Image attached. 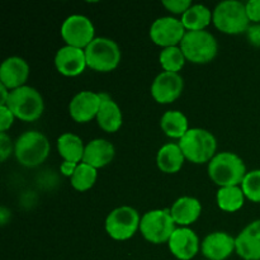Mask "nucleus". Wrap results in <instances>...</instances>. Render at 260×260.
<instances>
[{"label": "nucleus", "mask_w": 260, "mask_h": 260, "mask_svg": "<svg viewBox=\"0 0 260 260\" xmlns=\"http://www.w3.org/2000/svg\"><path fill=\"white\" fill-rule=\"evenodd\" d=\"M208 175L220 188L239 187L246 175V167L243 159L234 152H220L208 162Z\"/></svg>", "instance_id": "nucleus-1"}, {"label": "nucleus", "mask_w": 260, "mask_h": 260, "mask_svg": "<svg viewBox=\"0 0 260 260\" xmlns=\"http://www.w3.org/2000/svg\"><path fill=\"white\" fill-rule=\"evenodd\" d=\"M179 146L185 159L194 164L210 162L216 155L217 141L207 129L189 128L179 140Z\"/></svg>", "instance_id": "nucleus-2"}, {"label": "nucleus", "mask_w": 260, "mask_h": 260, "mask_svg": "<svg viewBox=\"0 0 260 260\" xmlns=\"http://www.w3.org/2000/svg\"><path fill=\"white\" fill-rule=\"evenodd\" d=\"M50 149V142L45 135L38 131H27L15 141L14 154L20 165L35 168L47 159Z\"/></svg>", "instance_id": "nucleus-3"}, {"label": "nucleus", "mask_w": 260, "mask_h": 260, "mask_svg": "<svg viewBox=\"0 0 260 260\" xmlns=\"http://www.w3.org/2000/svg\"><path fill=\"white\" fill-rule=\"evenodd\" d=\"M212 22L218 30L228 35H239L249 29L246 7L239 0H225L213 10Z\"/></svg>", "instance_id": "nucleus-4"}, {"label": "nucleus", "mask_w": 260, "mask_h": 260, "mask_svg": "<svg viewBox=\"0 0 260 260\" xmlns=\"http://www.w3.org/2000/svg\"><path fill=\"white\" fill-rule=\"evenodd\" d=\"M7 107L13 112L15 118L33 122L42 116L45 103L40 91L32 86L24 85L10 91Z\"/></svg>", "instance_id": "nucleus-5"}, {"label": "nucleus", "mask_w": 260, "mask_h": 260, "mask_svg": "<svg viewBox=\"0 0 260 260\" xmlns=\"http://www.w3.org/2000/svg\"><path fill=\"white\" fill-rule=\"evenodd\" d=\"M180 48L190 62L207 63L217 55L218 45L212 33L207 30H187Z\"/></svg>", "instance_id": "nucleus-6"}, {"label": "nucleus", "mask_w": 260, "mask_h": 260, "mask_svg": "<svg viewBox=\"0 0 260 260\" xmlns=\"http://www.w3.org/2000/svg\"><path fill=\"white\" fill-rule=\"evenodd\" d=\"M85 56L89 68L99 73H108L119 65L121 50L111 38L95 37L85 48Z\"/></svg>", "instance_id": "nucleus-7"}, {"label": "nucleus", "mask_w": 260, "mask_h": 260, "mask_svg": "<svg viewBox=\"0 0 260 260\" xmlns=\"http://www.w3.org/2000/svg\"><path fill=\"white\" fill-rule=\"evenodd\" d=\"M140 231L150 243H168L175 231V222L170 210H152L145 213L140 223Z\"/></svg>", "instance_id": "nucleus-8"}, {"label": "nucleus", "mask_w": 260, "mask_h": 260, "mask_svg": "<svg viewBox=\"0 0 260 260\" xmlns=\"http://www.w3.org/2000/svg\"><path fill=\"white\" fill-rule=\"evenodd\" d=\"M140 223L141 217L135 208L129 206H121L114 208L107 216L106 231L114 240H128L139 230Z\"/></svg>", "instance_id": "nucleus-9"}, {"label": "nucleus", "mask_w": 260, "mask_h": 260, "mask_svg": "<svg viewBox=\"0 0 260 260\" xmlns=\"http://www.w3.org/2000/svg\"><path fill=\"white\" fill-rule=\"evenodd\" d=\"M95 29L88 17L73 14L63 20L61 25V37L68 46L85 50L95 38Z\"/></svg>", "instance_id": "nucleus-10"}, {"label": "nucleus", "mask_w": 260, "mask_h": 260, "mask_svg": "<svg viewBox=\"0 0 260 260\" xmlns=\"http://www.w3.org/2000/svg\"><path fill=\"white\" fill-rule=\"evenodd\" d=\"M187 29L183 25L182 20L173 17L157 18L150 28V38L154 43L161 47H174L180 45L184 38Z\"/></svg>", "instance_id": "nucleus-11"}, {"label": "nucleus", "mask_w": 260, "mask_h": 260, "mask_svg": "<svg viewBox=\"0 0 260 260\" xmlns=\"http://www.w3.org/2000/svg\"><path fill=\"white\" fill-rule=\"evenodd\" d=\"M184 89V80L179 73L162 71L151 85V95L157 103L169 104L177 101Z\"/></svg>", "instance_id": "nucleus-12"}, {"label": "nucleus", "mask_w": 260, "mask_h": 260, "mask_svg": "<svg viewBox=\"0 0 260 260\" xmlns=\"http://www.w3.org/2000/svg\"><path fill=\"white\" fill-rule=\"evenodd\" d=\"M101 93L84 90L76 94L69 104V113L74 121L79 123H86L93 118H96L101 109Z\"/></svg>", "instance_id": "nucleus-13"}, {"label": "nucleus", "mask_w": 260, "mask_h": 260, "mask_svg": "<svg viewBox=\"0 0 260 260\" xmlns=\"http://www.w3.org/2000/svg\"><path fill=\"white\" fill-rule=\"evenodd\" d=\"M169 250L173 255L179 260H190L197 255L200 250V239L197 234L188 228L175 229L170 236Z\"/></svg>", "instance_id": "nucleus-14"}, {"label": "nucleus", "mask_w": 260, "mask_h": 260, "mask_svg": "<svg viewBox=\"0 0 260 260\" xmlns=\"http://www.w3.org/2000/svg\"><path fill=\"white\" fill-rule=\"evenodd\" d=\"M55 66L60 74L65 76H78L85 70V50L73 46H63L56 52Z\"/></svg>", "instance_id": "nucleus-15"}, {"label": "nucleus", "mask_w": 260, "mask_h": 260, "mask_svg": "<svg viewBox=\"0 0 260 260\" xmlns=\"http://www.w3.org/2000/svg\"><path fill=\"white\" fill-rule=\"evenodd\" d=\"M29 76V65L24 58L12 56L5 58L0 65V84L7 86L9 90L24 86Z\"/></svg>", "instance_id": "nucleus-16"}, {"label": "nucleus", "mask_w": 260, "mask_h": 260, "mask_svg": "<svg viewBox=\"0 0 260 260\" xmlns=\"http://www.w3.org/2000/svg\"><path fill=\"white\" fill-rule=\"evenodd\" d=\"M201 250L207 260H225L236 250V241L230 234L217 231L206 236Z\"/></svg>", "instance_id": "nucleus-17"}, {"label": "nucleus", "mask_w": 260, "mask_h": 260, "mask_svg": "<svg viewBox=\"0 0 260 260\" xmlns=\"http://www.w3.org/2000/svg\"><path fill=\"white\" fill-rule=\"evenodd\" d=\"M236 253L244 260H260V218L249 223L235 238Z\"/></svg>", "instance_id": "nucleus-18"}, {"label": "nucleus", "mask_w": 260, "mask_h": 260, "mask_svg": "<svg viewBox=\"0 0 260 260\" xmlns=\"http://www.w3.org/2000/svg\"><path fill=\"white\" fill-rule=\"evenodd\" d=\"M114 154H116L114 146L109 141L104 139L91 140L85 145V151L81 162L99 169L108 165L113 160Z\"/></svg>", "instance_id": "nucleus-19"}, {"label": "nucleus", "mask_w": 260, "mask_h": 260, "mask_svg": "<svg viewBox=\"0 0 260 260\" xmlns=\"http://www.w3.org/2000/svg\"><path fill=\"white\" fill-rule=\"evenodd\" d=\"M102 104L96 116V122L99 127L106 132H117L122 126V111L118 104L107 93H101Z\"/></svg>", "instance_id": "nucleus-20"}, {"label": "nucleus", "mask_w": 260, "mask_h": 260, "mask_svg": "<svg viewBox=\"0 0 260 260\" xmlns=\"http://www.w3.org/2000/svg\"><path fill=\"white\" fill-rule=\"evenodd\" d=\"M202 212V205L197 198L180 197L173 203L170 213L175 223L183 226H189L198 220Z\"/></svg>", "instance_id": "nucleus-21"}, {"label": "nucleus", "mask_w": 260, "mask_h": 260, "mask_svg": "<svg viewBox=\"0 0 260 260\" xmlns=\"http://www.w3.org/2000/svg\"><path fill=\"white\" fill-rule=\"evenodd\" d=\"M184 160L185 156L180 149L179 144L170 142V144L160 147V150L157 151V168L167 174H174V173L179 172L184 164Z\"/></svg>", "instance_id": "nucleus-22"}, {"label": "nucleus", "mask_w": 260, "mask_h": 260, "mask_svg": "<svg viewBox=\"0 0 260 260\" xmlns=\"http://www.w3.org/2000/svg\"><path fill=\"white\" fill-rule=\"evenodd\" d=\"M57 151L63 161L80 164V161H83L85 145L78 135L66 132L57 139Z\"/></svg>", "instance_id": "nucleus-23"}, {"label": "nucleus", "mask_w": 260, "mask_h": 260, "mask_svg": "<svg viewBox=\"0 0 260 260\" xmlns=\"http://www.w3.org/2000/svg\"><path fill=\"white\" fill-rule=\"evenodd\" d=\"M160 127L167 136L172 139H182L188 132V119L180 111H168L160 119Z\"/></svg>", "instance_id": "nucleus-24"}, {"label": "nucleus", "mask_w": 260, "mask_h": 260, "mask_svg": "<svg viewBox=\"0 0 260 260\" xmlns=\"http://www.w3.org/2000/svg\"><path fill=\"white\" fill-rule=\"evenodd\" d=\"M213 13L203 4H193L182 15V23L187 30H205L212 22Z\"/></svg>", "instance_id": "nucleus-25"}, {"label": "nucleus", "mask_w": 260, "mask_h": 260, "mask_svg": "<svg viewBox=\"0 0 260 260\" xmlns=\"http://www.w3.org/2000/svg\"><path fill=\"white\" fill-rule=\"evenodd\" d=\"M244 196L241 187H223L217 192L218 207L226 212H236L244 206Z\"/></svg>", "instance_id": "nucleus-26"}, {"label": "nucleus", "mask_w": 260, "mask_h": 260, "mask_svg": "<svg viewBox=\"0 0 260 260\" xmlns=\"http://www.w3.org/2000/svg\"><path fill=\"white\" fill-rule=\"evenodd\" d=\"M96 177H98V173H96L95 168L90 167L85 162H80L71 177V185L74 187V189L79 190V192H85L95 184Z\"/></svg>", "instance_id": "nucleus-27"}, {"label": "nucleus", "mask_w": 260, "mask_h": 260, "mask_svg": "<svg viewBox=\"0 0 260 260\" xmlns=\"http://www.w3.org/2000/svg\"><path fill=\"white\" fill-rule=\"evenodd\" d=\"M159 61L160 65L164 69V71H168V73H178V71H180L183 69L187 58H185L182 48L178 47V46H174V47L162 48L159 56Z\"/></svg>", "instance_id": "nucleus-28"}, {"label": "nucleus", "mask_w": 260, "mask_h": 260, "mask_svg": "<svg viewBox=\"0 0 260 260\" xmlns=\"http://www.w3.org/2000/svg\"><path fill=\"white\" fill-rule=\"evenodd\" d=\"M241 189L245 198L251 202L260 203V169L246 173L241 183Z\"/></svg>", "instance_id": "nucleus-29"}, {"label": "nucleus", "mask_w": 260, "mask_h": 260, "mask_svg": "<svg viewBox=\"0 0 260 260\" xmlns=\"http://www.w3.org/2000/svg\"><path fill=\"white\" fill-rule=\"evenodd\" d=\"M162 5L169 12L183 15L192 7V2L190 0H162Z\"/></svg>", "instance_id": "nucleus-30"}, {"label": "nucleus", "mask_w": 260, "mask_h": 260, "mask_svg": "<svg viewBox=\"0 0 260 260\" xmlns=\"http://www.w3.org/2000/svg\"><path fill=\"white\" fill-rule=\"evenodd\" d=\"M15 116L7 106H0V132H7L12 127Z\"/></svg>", "instance_id": "nucleus-31"}, {"label": "nucleus", "mask_w": 260, "mask_h": 260, "mask_svg": "<svg viewBox=\"0 0 260 260\" xmlns=\"http://www.w3.org/2000/svg\"><path fill=\"white\" fill-rule=\"evenodd\" d=\"M13 151L12 139L7 135V132H0V159L5 161L10 156Z\"/></svg>", "instance_id": "nucleus-32"}, {"label": "nucleus", "mask_w": 260, "mask_h": 260, "mask_svg": "<svg viewBox=\"0 0 260 260\" xmlns=\"http://www.w3.org/2000/svg\"><path fill=\"white\" fill-rule=\"evenodd\" d=\"M245 7L249 20L260 23V0H249L248 3H245Z\"/></svg>", "instance_id": "nucleus-33"}, {"label": "nucleus", "mask_w": 260, "mask_h": 260, "mask_svg": "<svg viewBox=\"0 0 260 260\" xmlns=\"http://www.w3.org/2000/svg\"><path fill=\"white\" fill-rule=\"evenodd\" d=\"M248 38L254 46H258L260 47V25H253V27H249L248 29Z\"/></svg>", "instance_id": "nucleus-34"}, {"label": "nucleus", "mask_w": 260, "mask_h": 260, "mask_svg": "<svg viewBox=\"0 0 260 260\" xmlns=\"http://www.w3.org/2000/svg\"><path fill=\"white\" fill-rule=\"evenodd\" d=\"M79 164L76 162H71V161H63L62 164L60 165V170L65 177H73L74 173H75L76 168H78Z\"/></svg>", "instance_id": "nucleus-35"}, {"label": "nucleus", "mask_w": 260, "mask_h": 260, "mask_svg": "<svg viewBox=\"0 0 260 260\" xmlns=\"http://www.w3.org/2000/svg\"><path fill=\"white\" fill-rule=\"evenodd\" d=\"M10 91L12 90H9L7 86L0 84V106H7V102L8 99H9Z\"/></svg>", "instance_id": "nucleus-36"}, {"label": "nucleus", "mask_w": 260, "mask_h": 260, "mask_svg": "<svg viewBox=\"0 0 260 260\" xmlns=\"http://www.w3.org/2000/svg\"><path fill=\"white\" fill-rule=\"evenodd\" d=\"M10 217H12V213H10V211L8 210L7 207H4V206H3V207L0 208V222H2V226L7 225L8 221L10 220Z\"/></svg>", "instance_id": "nucleus-37"}, {"label": "nucleus", "mask_w": 260, "mask_h": 260, "mask_svg": "<svg viewBox=\"0 0 260 260\" xmlns=\"http://www.w3.org/2000/svg\"><path fill=\"white\" fill-rule=\"evenodd\" d=\"M206 260H207V259H206Z\"/></svg>", "instance_id": "nucleus-38"}]
</instances>
